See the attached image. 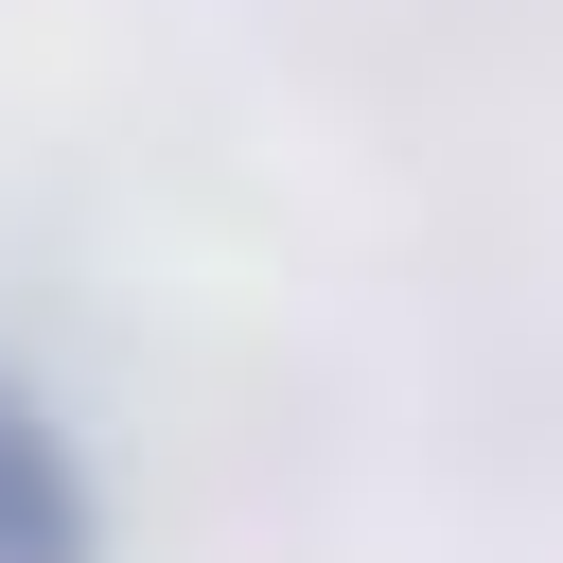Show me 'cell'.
Segmentation results:
<instances>
[{
  "mask_svg": "<svg viewBox=\"0 0 563 563\" xmlns=\"http://www.w3.org/2000/svg\"><path fill=\"white\" fill-rule=\"evenodd\" d=\"M106 545V510H88V457H70V422L0 369V563H88Z\"/></svg>",
  "mask_w": 563,
  "mask_h": 563,
  "instance_id": "obj_1",
  "label": "cell"
}]
</instances>
